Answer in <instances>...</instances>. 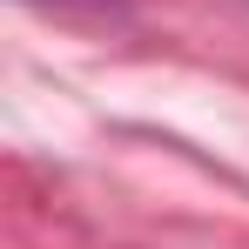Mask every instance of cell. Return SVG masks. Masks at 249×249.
Returning a JSON list of instances; mask_svg holds the SVG:
<instances>
[]
</instances>
